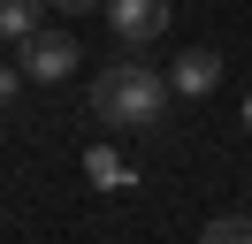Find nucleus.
<instances>
[{"instance_id": "1", "label": "nucleus", "mask_w": 252, "mask_h": 244, "mask_svg": "<svg viewBox=\"0 0 252 244\" xmlns=\"http://www.w3.org/2000/svg\"><path fill=\"white\" fill-rule=\"evenodd\" d=\"M92 115L107 122V130H160V115H168V76L145 69L138 54L115 61V69L92 76Z\"/></svg>"}, {"instance_id": "2", "label": "nucleus", "mask_w": 252, "mask_h": 244, "mask_svg": "<svg viewBox=\"0 0 252 244\" xmlns=\"http://www.w3.org/2000/svg\"><path fill=\"white\" fill-rule=\"evenodd\" d=\"M69 69H84L77 30H38V38H23V76H38V84H62Z\"/></svg>"}, {"instance_id": "3", "label": "nucleus", "mask_w": 252, "mask_h": 244, "mask_svg": "<svg viewBox=\"0 0 252 244\" xmlns=\"http://www.w3.org/2000/svg\"><path fill=\"white\" fill-rule=\"evenodd\" d=\"M107 30L123 46H153L168 30V0H107Z\"/></svg>"}, {"instance_id": "4", "label": "nucleus", "mask_w": 252, "mask_h": 244, "mask_svg": "<svg viewBox=\"0 0 252 244\" xmlns=\"http://www.w3.org/2000/svg\"><path fill=\"white\" fill-rule=\"evenodd\" d=\"M214 84H221V54H214V46H191V54H176L168 92H184V99H206Z\"/></svg>"}, {"instance_id": "5", "label": "nucleus", "mask_w": 252, "mask_h": 244, "mask_svg": "<svg viewBox=\"0 0 252 244\" xmlns=\"http://www.w3.org/2000/svg\"><path fill=\"white\" fill-rule=\"evenodd\" d=\"M84 183H92V191H123V183H130V160L115 145H84Z\"/></svg>"}, {"instance_id": "6", "label": "nucleus", "mask_w": 252, "mask_h": 244, "mask_svg": "<svg viewBox=\"0 0 252 244\" xmlns=\"http://www.w3.org/2000/svg\"><path fill=\"white\" fill-rule=\"evenodd\" d=\"M38 8H46V0H0V38H38V30H46V23H38Z\"/></svg>"}, {"instance_id": "7", "label": "nucleus", "mask_w": 252, "mask_h": 244, "mask_svg": "<svg viewBox=\"0 0 252 244\" xmlns=\"http://www.w3.org/2000/svg\"><path fill=\"white\" fill-rule=\"evenodd\" d=\"M199 244H252V214H221V221H206Z\"/></svg>"}, {"instance_id": "8", "label": "nucleus", "mask_w": 252, "mask_h": 244, "mask_svg": "<svg viewBox=\"0 0 252 244\" xmlns=\"http://www.w3.org/2000/svg\"><path fill=\"white\" fill-rule=\"evenodd\" d=\"M16 92H23V61H0V107L16 99Z\"/></svg>"}, {"instance_id": "9", "label": "nucleus", "mask_w": 252, "mask_h": 244, "mask_svg": "<svg viewBox=\"0 0 252 244\" xmlns=\"http://www.w3.org/2000/svg\"><path fill=\"white\" fill-rule=\"evenodd\" d=\"M46 8H69V15H84V8H107V0H46Z\"/></svg>"}, {"instance_id": "10", "label": "nucleus", "mask_w": 252, "mask_h": 244, "mask_svg": "<svg viewBox=\"0 0 252 244\" xmlns=\"http://www.w3.org/2000/svg\"><path fill=\"white\" fill-rule=\"evenodd\" d=\"M245 130H252V92H245Z\"/></svg>"}]
</instances>
